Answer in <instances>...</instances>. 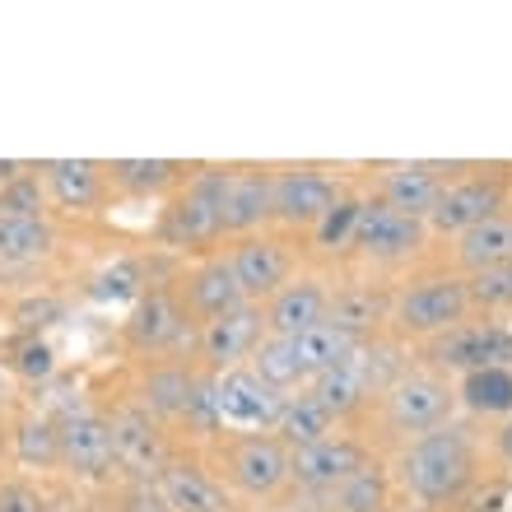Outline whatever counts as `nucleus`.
I'll use <instances>...</instances> for the list:
<instances>
[{"mask_svg":"<svg viewBox=\"0 0 512 512\" xmlns=\"http://www.w3.org/2000/svg\"><path fill=\"white\" fill-rule=\"evenodd\" d=\"M0 215H19V219H47V187L42 177L28 168L0 191Z\"/></svg>","mask_w":512,"mask_h":512,"instance_id":"nucleus-37","label":"nucleus"},{"mask_svg":"<svg viewBox=\"0 0 512 512\" xmlns=\"http://www.w3.org/2000/svg\"><path fill=\"white\" fill-rule=\"evenodd\" d=\"M14 461L28 471H56L61 466V433L52 415H24L14 424Z\"/></svg>","mask_w":512,"mask_h":512,"instance_id":"nucleus-32","label":"nucleus"},{"mask_svg":"<svg viewBox=\"0 0 512 512\" xmlns=\"http://www.w3.org/2000/svg\"><path fill=\"white\" fill-rule=\"evenodd\" d=\"M429 359L447 378H461L475 368H512V331L499 322H466L433 340Z\"/></svg>","mask_w":512,"mask_h":512,"instance_id":"nucleus-14","label":"nucleus"},{"mask_svg":"<svg viewBox=\"0 0 512 512\" xmlns=\"http://www.w3.org/2000/svg\"><path fill=\"white\" fill-rule=\"evenodd\" d=\"M452 261H457L461 275H480L489 266L512 261V210H499L485 224H475L461 238H452Z\"/></svg>","mask_w":512,"mask_h":512,"instance_id":"nucleus-26","label":"nucleus"},{"mask_svg":"<svg viewBox=\"0 0 512 512\" xmlns=\"http://www.w3.org/2000/svg\"><path fill=\"white\" fill-rule=\"evenodd\" d=\"M391 322V298L373 284H340L331 289V308H326V326L340 331L345 340H373L382 326Z\"/></svg>","mask_w":512,"mask_h":512,"instance_id":"nucleus-22","label":"nucleus"},{"mask_svg":"<svg viewBox=\"0 0 512 512\" xmlns=\"http://www.w3.org/2000/svg\"><path fill=\"white\" fill-rule=\"evenodd\" d=\"M443 182L447 177L438 173V163H391V168H382L373 201L391 205V210H401V215L424 219L429 215V205L438 201Z\"/></svg>","mask_w":512,"mask_h":512,"instance_id":"nucleus-24","label":"nucleus"},{"mask_svg":"<svg viewBox=\"0 0 512 512\" xmlns=\"http://www.w3.org/2000/svg\"><path fill=\"white\" fill-rule=\"evenodd\" d=\"M499 210H508V182H503V177H485V173L452 177V182H443L438 201L429 205L424 229L443 233V238H461L466 229L485 224V219L499 215Z\"/></svg>","mask_w":512,"mask_h":512,"instance_id":"nucleus-9","label":"nucleus"},{"mask_svg":"<svg viewBox=\"0 0 512 512\" xmlns=\"http://www.w3.org/2000/svg\"><path fill=\"white\" fill-rule=\"evenodd\" d=\"M10 396H14V378L5 373V364H0V410L10 405Z\"/></svg>","mask_w":512,"mask_h":512,"instance_id":"nucleus-42","label":"nucleus"},{"mask_svg":"<svg viewBox=\"0 0 512 512\" xmlns=\"http://www.w3.org/2000/svg\"><path fill=\"white\" fill-rule=\"evenodd\" d=\"M457 382V405H466V415L475 419H512V368H475L461 373Z\"/></svg>","mask_w":512,"mask_h":512,"instance_id":"nucleus-27","label":"nucleus"},{"mask_svg":"<svg viewBox=\"0 0 512 512\" xmlns=\"http://www.w3.org/2000/svg\"><path fill=\"white\" fill-rule=\"evenodd\" d=\"M401 512H429V508H401Z\"/></svg>","mask_w":512,"mask_h":512,"instance_id":"nucleus-43","label":"nucleus"},{"mask_svg":"<svg viewBox=\"0 0 512 512\" xmlns=\"http://www.w3.org/2000/svg\"><path fill=\"white\" fill-rule=\"evenodd\" d=\"M331 433H336V419L326 415L322 401H317L308 387H303V391H289V396H284V410H280V424H275V438H280L289 452L322 443V438H331Z\"/></svg>","mask_w":512,"mask_h":512,"instance_id":"nucleus-28","label":"nucleus"},{"mask_svg":"<svg viewBox=\"0 0 512 512\" xmlns=\"http://www.w3.org/2000/svg\"><path fill=\"white\" fill-rule=\"evenodd\" d=\"M396 480L419 508H447L471 494V485L480 480V443L475 433L457 419H447L438 429L419 433L401 447L396 461Z\"/></svg>","mask_w":512,"mask_h":512,"instance_id":"nucleus-1","label":"nucleus"},{"mask_svg":"<svg viewBox=\"0 0 512 512\" xmlns=\"http://www.w3.org/2000/svg\"><path fill=\"white\" fill-rule=\"evenodd\" d=\"M471 289H466V275H424V280H410L401 294L391 298V331L401 340H438L447 331L466 326L471 317Z\"/></svg>","mask_w":512,"mask_h":512,"instance_id":"nucleus-3","label":"nucleus"},{"mask_svg":"<svg viewBox=\"0 0 512 512\" xmlns=\"http://www.w3.org/2000/svg\"><path fill=\"white\" fill-rule=\"evenodd\" d=\"M457 410V382L438 373V368H405L401 378L391 382L378 396V419L382 429L396 433V438H419V433L447 424Z\"/></svg>","mask_w":512,"mask_h":512,"instance_id":"nucleus-4","label":"nucleus"},{"mask_svg":"<svg viewBox=\"0 0 512 512\" xmlns=\"http://www.w3.org/2000/svg\"><path fill=\"white\" fill-rule=\"evenodd\" d=\"M224 182L229 168H201L187 182V191L177 196L159 219V238L168 247H210L224 238L219 224V201H224Z\"/></svg>","mask_w":512,"mask_h":512,"instance_id":"nucleus-7","label":"nucleus"},{"mask_svg":"<svg viewBox=\"0 0 512 512\" xmlns=\"http://www.w3.org/2000/svg\"><path fill=\"white\" fill-rule=\"evenodd\" d=\"M19 173H28V163H19V159H0V191L10 187V182H14Z\"/></svg>","mask_w":512,"mask_h":512,"instance_id":"nucleus-41","label":"nucleus"},{"mask_svg":"<svg viewBox=\"0 0 512 512\" xmlns=\"http://www.w3.org/2000/svg\"><path fill=\"white\" fill-rule=\"evenodd\" d=\"M126 512H168V508H163V499H159V489H154V480L131 489V508H126Z\"/></svg>","mask_w":512,"mask_h":512,"instance_id":"nucleus-39","label":"nucleus"},{"mask_svg":"<svg viewBox=\"0 0 512 512\" xmlns=\"http://www.w3.org/2000/svg\"><path fill=\"white\" fill-rule=\"evenodd\" d=\"M145 289H149L145 266L131 261V256H117L112 266H103L89 280V303H98V308H135Z\"/></svg>","mask_w":512,"mask_h":512,"instance_id":"nucleus-34","label":"nucleus"},{"mask_svg":"<svg viewBox=\"0 0 512 512\" xmlns=\"http://www.w3.org/2000/svg\"><path fill=\"white\" fill-rule=\"evenodd\" d=\"M56 433H61V466L80 480H108L117 471V457H112V419L98 415V410H66L56 419Z\"/></svg>","mask_w":512,"mask_h":512,"instance_id":"nucleus-17","label":"nucleus"},{"mask_svg":"<svg viewBox=\"0 0 512 512\" xmlns=\"http://www.w3.org/2000/svg\"><path fill=\"white\" fill-rule=\"evenodd\" d=\"M368 461H373V452H368L359 438L331 433L322 443L289 452V485H298L303 494H312V499H326L331 489L345 485V480H350L359 466H368Z\"/></svg>","mask_w":512,"mask_h":512,"instance_id":"nucleus-13","label":"nucleus"},{"mask_svg":"<svg viewBox=\"0 0 512 512\" xmlns=\"http://www.w3.org/2000/svg\"><path fill=\"white\" fill-rule=\"evenodd\" d=\"M224 256H229L233 275L243 284L247 303H266L275 289H284V284L294 280V252H289L284 238H275L266 229L247 233V238H233Z\"/></svg>","mask_w":512,"mask_h":512,"instance_id":"nucleus-16","label":"nucleus"},{"mask_svg":"<svg viewBox=\"0 0 512 512\" xmlns=\"http://www.w3.org/2000/svg\"><path fill=\"white\" fill-rule=\"evenodd\" d=\"M424 243H429L424 219L401 215V210H391V205L373 201V196L364 201L359 229H354V247H359L368 261H378V266H401V261H410Z\"/></svg>","mask_w":512,"mask_h":512,"instance_id":"nucleus-15","label":"nucleus"},{"mask_svg":"<svg viewBox=\"0 0 512 512\" xmlns=\"http://www.w3.org/2000/svg\"><path fill=\"white\" fill-rule=\"evenodd\" d=\"M196 387H201V373H191L187 364H154L140 382V405L159 424H187V410L196 401Z\"/></svg>","mask_w":512,"mask_h":512,"instance_id":"nucleus-25","label":"nucleus"},{"mask_svg":"<svg viewBox=\"0 0 512 512\" xmlns=\"http://www.w3.org/2000/svg\"><path fill=\"white\" fill-rule=\"evenodd\" d=\"M350 345L354 340H345L340 331H331V326H312L303 336H266L256 345L247 368H252L261 382H270L275 391L289 396V391H303L322 378V373H331V368L350 354Z\"/></svg>","mask_w":512,"mask_h":512,"instance_id":"nucleus-2","label":"nucleus"},{"mask_svg":"<svg viewBox=\"0 0 512 512\" xmlns=\"http://www.w3.org/2000/svg\"><path fill=\"white\" fill-rule=\"evenodd\" d=\"M177 298L187 303V312L196 317V322L224 317V312H233V308H243V303H247L243 284H238V275H233V266H229V256H224V252L201 256V261L182 275Z\"/></svg>","mask_w":512,"mask_h":512,"instance_id":"nucleus-18","label":"nucleus"},{"mask_svg":"<svg viewBox=\"0 0 512 512\" xmlns=\"http://www.w3.org/2000/svg\"><path fill=\"white\" fill-rule=\"evenodd\" d=\"M0 512H42V499L28 485H0Z\"/></svg>","mask_w":512,"mask_h":512,"instance_id":"nucleus-38","label":"nucleus"},{"mask_svg":"<svg viewBox=\"0 0 512 512\" xmlns=\"http://www.w3.org/2000/svg\"><path fill=\"white\" fill-rule=\"evenodd\" d=\"M159 499L168 512H233V494L215 471H205L201 461H168L154 480Z\"/></svg>","mask_w":512,"mask_h":512,"instance_id":"nucleus-20","label":"nucleus"},{"mask_svg":"<svg viewBox=\"0 0 512 512\" xmlns=\"http://www.w3.org/2000/svg\"><path fill=\"white\" fill-rule=\"evenodd\" d=\"M326 308H331V289L317 275H294V280L275 289L261 303L266 312V336H303L312 326H326Z\"/></svg>","mask_w":512,"mask_h":512,"instance_id":"nucleus-19","label":"nucleus"},{"mask_svg":"<svg viewBox=\"0 0 512 512\" xmlns=\"http://www.w3.org/2000/svg\"><path fill=\"white\" fill-rule=\"evenodd\" d=\"M224 485H229V494H243L252 503L280 499L289 489V447L275 433L233 438L224 452Z\"/></svg>","mask_w":512,"mask_h":512,"instance_id":"nucleus-8","label":"nucleus"},{"mask_svg":"<svg viewBox=\"0 0 512 512\" xmlns=\"http://www.w3.org/2000/svg\"><path fill=\"white\" fill-rule=\"evenodd\" d=\"M182 173L187 168L177 159H112L108 163V182L131 191V196H159V191L177 187Z\"/></svg>","mask_w":512,"mask_h":512,"instance_id":"nucleus-33","label":"nucleus"},{"mask_svg":"<svg viewBox=\"0 0 512 512\" xmlns=\"http://www.w3.org/2000/svg\"><path fill=\"white\" fill-rule=\"evenodd\" d=\"M224 238H247L270 224V173L266 168H229L224 201H219Z\"/></svg>","mask_w":512,"mask_h":512,"instance_id":"nucleus-21","label":"nucleus"},{"mask_svg":"<svg viewBox=\"0 0 512 512\" xmlns=\"http://www.w3.org/2000/svg\"><path fill=\"white\" fill-rule=\"evenodd\" d=\"M345 191L322 168H280L270 173V219L284 229H317Z\"/></svg>","mask_w":512,"mask_h":512,"instance_id":"nucleus-11","label":"nucleus"},{"mask_svg":"<svg viewBox=\"0 0 512 512\" xmlns=\"http://www.w3.org/2000/svg\"><path fill=\"white\" fill-rule=\"evenodd\" d=\"M359 210H364V196H340L331 210L322 215V224L312 229L322 252H345L354 247V229H359Z\"/></svg>","mask_w":512,"mask_h":512,"instance_id":"nucleus-35","label":"nucleus"},{"mask_svg":"<svg viewBox=\"0 0 512 512\" xmlns=\"http://www.w3.org/2000/svg\"><path fill=\"white\" fill-rule=\"evenodd\" d=\"M122 331H126V345L149 354V359H168V354L196 345V317L177 298V289H145L140 303L126 312Z\"/></svg>","mask_w":512,"mask_h":512,"instance_id":"nucleus-6","label":"nucleus"},{"mask_svg":"<svg viewBox=\"0 0 512 512\" xmlns=\"http://www.w3.org/2000/svg\"><path fill=\"white\" fill-rule=\"evenodd\" d=\"M47 201H56L61 210H94L108 191V168L94 159H47L38 168Z\"/></svg>","mask_w":512,"mask_h":512,"instance_id":"nucleus-23","label":"nucleus"},{"mask_svg":"<svg viewBox=\"0 0 512 512\" xmlns=\"http://www.w3.org/2000/svg\"><path fill=\"white\" fill-rule=\"evenodd\" d=\"M494 452H499V461L512 466V419H503L499 433H494Z\"/></svg>","mask_w":512,"mask_h":512,"instance_id":"nucleus-40","label":"nucleus"},{"mask_svg":"<svg viewBox=\"0 0 512 512\" xmlns=\"http://www.w3.org/2000/svg\"><path fill=\"white\" fill-rule=\"evenodd\" d=\"M52 247H56L52 219L0 215V266H33L42 256H52Z\"/></svg>","mask_w":512,"mask_h":512,"instance_id":"nucleus-30","label":"nucleus"},{"mask_svg":"<svg viewBox=\"0 0 512 512\" xmlns=\"http://www.w3.org/2000/svg\"><path fill=\"white\" fill-rule=\"evenodd\" d=\"M326 503H331V512H396L391 508V475H387V466H378V461L359 466L345 485H336L331 494H326Z\"/></svg>","mask_w":512,"mask_h":512,"instance_id":"nucleus-31","label":"nucleus"},{"mask_svg":"<svg viewBox=\"0 0 512 512\" xmlns=\"http://www.w3.org/2000/svg\"><path fill=\"white\" fill-rule=\"evenodd\" d=\"M210 401H215V424L238 433H275L284 410V391H275L270 382H261L252 368H229L210 378Z\"/></svg>","mask_w":512,"mask_h":512,"instance_id":"nucleus-5","label":"nucleus"},{"mask_svg":"<svg viewBox=\"0 0 512 512\" xmlns=\"http://www.w3.org/2000/svg\"><path fill=\"white\" fill-rule=\"evenodd\" d=\"M0 364H5V373H10L14 382L47 387V382L61 373V354H56V345L47 336H38V331H19V336L5 340Z\"/></svg>","mask_w":512,"mask_h":512,"instance_id":"nucleus-29","label":"nucleus"},{"mask_svg":"<svg viewBox=\"0 0 512 512\" xmlns=\"http://www.w3.org/2000/svg\"><path fill=\"white\" fill-rule=\"evenodd\" d=\"M466 289H471V308H480V312L512 308V261L489 266L480 275H466Z\"/></svg>","mask_w":512,"mask_h":512,"instance_id":"nucleus-36","label":"nucleus"},{"mask_svg":"<svg viewBox=\"0 0 512 512\" xmlns=\"http://www.w3.org/2000/svg\"><path fill=\"white\" fill-rule=\"evenodd\" d=\"M266 340V312L261 303H243V308L224 312V317H210V322L196 326V359L215 373H229V368H247L252 364L256 345Z\"/></svg>","mask_w":512,"mask_h":512,"instance_id":"nucleus-10","label":"nucleus"},{"mask_svg":"<svg viewBox=\"0 0 512 512\" xmlns=\"http://www.w3.org/2000/svg\"><path fill=\"white\" fill-rule=\"evenodd\" d=\"M112 457H117V471L131 475L135 485L159 480V471L173 461L168 433L145 405H126V410L112 415Z\"/></svg>","mask_w":512,"mask_h":512,"instance_id":"nucleus-12","label":"nucleus"}]
</instances>
